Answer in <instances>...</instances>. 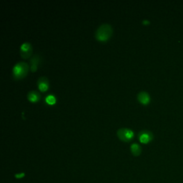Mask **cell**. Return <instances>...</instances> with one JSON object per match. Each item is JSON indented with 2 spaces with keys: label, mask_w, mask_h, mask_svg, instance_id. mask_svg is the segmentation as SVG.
I'll return each mask as SVG.
<instances>
[{
  "label": "cell",
  "mask_w": 183,
  "mask_h": 183,
  "mask_svg": "<svg viewBox=\"0 0 183 183\" xmlns=\"http://www.w3.org/2000/svg\"><path fill=\"white\" fill-rule=\"evenodd\" d=\"M112 34V28L107 23H103L97 27L95 32V37L99 42H106Z\"/></svg>",
  "instance_id": "1"
},
{
  "label": "cell",
  "mask_w": 183,
  "mask_h": 183,
  "mask_svg": "<svg viewBox=\"0 0 183 183\" xmlns=\"http://www.w3.org/2000/svg\"><path fill=\"white\" fill-rule=\"evenodd\" d=\"M29 70V65L25 62H19L12 68V77L15 80L25 77Z\"/></svg>",
  "instance_id": "2"
},
{
  "label": "cell",
  "mask_w": 183,
  "mask_h": 183,
  "mask_svg": "<svg viewBox=\"0 0 183 183\" xmlns=\"http://www.w3.org/2000/svg\"><path fill=\"white\" fill-rule=\"evenodd\" d=\"M117 136L121 140L125 142H129L134 137V132L132 130L129 129V128H119V129L117 131Z\"/></svg>",
  "instance_id": "3"
},
{
  "label": "cell",
  "mask_w": 183,
  "mask_h": 183,
  "mask_svg": "<svg viewBox=\"0 0 183 183\" xmlns=\"http://www.w3.org/2000/svg\"><path fill=\"white\" fill-rule=\"evenodd\" d=\"M19 52H20L21 56H22L23 58L27 59L29 57L32 52V47L31 44L28 42H24L23 44H21V45Z\"/></svg>",
  "instance_id": "4"
},
{
  "label": "cell",
  "mask_w": 183,
  "mask_h": 183,
  "mask_svg": "<svg viewBox=\"0 0 183 183\" xmlns=\"http://www.w3.org/2000/svg\"><path fill=\"white\" fill-rule=\"evenodd\" d=\"M138 137L141 142L147 143L152 139V134L148 130H142L139 132Z\"/></svg>",
  "instance_id": "5"
},
{
  "label": "cell",
  "mask_w": 183,
  "mask_h": 183,
  "mask_svg": "<svg viewBox=\"0 0 183 183\" xmlns=\"http://www.w3.org/2000/svg\"><path fill=\"white\" fill-rule=\"evenodd\" d=\"M37 86L41 91H45L49 88V81L46 77H40L37 80Z\"/></svg>",
  "instance_id": "6"
},
{
  "label": "cell",
  "mask_w": 183,
  "mask_h": 183,
  "mask_svg": "<svg viewBox=\"0 0 183 183\" xmlns=\"http://www.w3.org/2000/svg\"><path fill=\"white\" fill-rule=\"evenodd\" d=\"M41 62V56L39 54H34L30 59V69L31 71L34 72L37 69V66Z\"/></svg>",
  "instance_id": "7"
},
{
  "label": "cell",
  "mask_w": 183,
  "mask_h": 183,
  "mask_svg": "<svg viewBox=\"0 0 183 183\" xmlns=\"http://www.w3.org/2000/svg\"><path fill=\"white\" fill-rule=\"evenodd\" d=\"M137 99L143 104H147L149 103L150 97L149 94L145 91H141L137 94Z\"/></svg>",
  "instance_id": "8"
},
{
  "label": "cell",
  "mask_w": 183,
  "mask_h": 183,
  "mask_svg": "<svg viewBox=\"0 0 183 183\" xmlns=\"http://www.w3.org/2000/svg\"><path fill=\"white\" fill-rule=\"evenodd\" d=\"M41 97L40 94L37 91L35 90H31L28 91L27 93V99L29 100V101L36 102L40 100Z\"/></svg>",
  "instance_id": "9"
},
{
  "label": "cell",
  "mask_w": 183,
  "mask_h": 183,
  "mask_svg": "<svg viewBox=\"0 0 183 183\" xmlns=\"http://www.w3.org/2000/svg\"><path fill=\"white\" fill-rule=\"evenodd\" d=\"M130 150H131L132 153L133 154L134 156H138L141 153L140 146L137 143L132 144L131 146H130Z\"/></svg>",
  "instance_id": "10"
},
{
  "label": "cell",
  "mask_w": 183,
  "mask_h": 183,
  "mask_svg": "<svg viewBox=\"0 0 183 183\" xmlns=\"http://www.w3.org/2000/svg\"><path fill=\"white\" fill-rule=\"evenodd\" d=\"M45 101L47 103L49 104H53L56 102V99L54 95H48L45 98Z\"/></svg>",
  "instance_id": "11"
},
{
  "label": "cell",
  "mask_w": 183,
  "mask_h": 183,
  "mask_svg": "<svg viewBox=\"0 0 183 183\" xmlns=\"http://www.w3.org/2000/svg\"><path fill=\"white\" fill-rule=\"evenodd\" d=\"M16 177H17V178H19V177H24V174H19V175H16Z\"/></svg>",
  "instance_id": "12"
}]
</instances>
